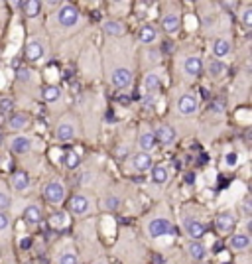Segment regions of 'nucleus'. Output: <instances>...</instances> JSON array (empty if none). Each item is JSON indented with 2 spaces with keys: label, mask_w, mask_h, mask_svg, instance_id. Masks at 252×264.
<instances>
[{
  "label": "nucleus",
  "mask_w": 252,
  "mask_h": 264,
  "mask_svg": "<svg viewBox=\"0 0 252 264\" xmlns=\"http://www.w3.org/2000/svg\"><path fill=\"white\" fill-rule=\"evenodd\" d=\"M56 20H58V24H60L62 28H73V26L79 24L81 12H79V8L73 6V4H60V10H58V14H56Z\"/></svg>",
  "instance_id": "1"
},
{
  "label": "nucleus",
  "mask_w": 252,
  "mask_h": 264,
  "mask_svg": "<svg viewBox=\"0 0 252 264\" xmlns=\"http://www.w3.org/2000/svg\"><path fill=\"white\" fill-rule=\"evenodd\" d=\"M44 196H46V199L52 205H60V203H63L65 196H67V188H65V184L60 182V180H52L50 184H46Z\"/></svg>",
  "instance_id": "2"
},
{
  "label": "nucleus",
  "mask_w": 252,
  "mask_h": 264,
  "mask_svg": "<svg viewBox=\"0 0 252 264\" xmlns=\"http://www.w3.org/2000/svg\"><path fill=\"white\" fill-rule=\"evenodd\" d=\"M24 58L30 62V64H38L46 58V46L40 38H32L28 40L26 48H24Z\"/></svg>",
  "instance_id": "3"
},
{
  "label": "nucleus",
  "mask_w": 252,
  "mask_h": 264,
  "mask_svg": "<svg viewBox=\"0 0 252 264\" xmlns=\"http://www.w3.org/2000/svg\"><path fill=\"white\" fill-rule=\"evenodd\" d=\"M148 236L150 238H162V236H166V234H172L174 232V227H172V223L166 219V217H156V219H152L150 223H148Z\"/></svg>",
  "instance_id": "4"
},
{
  "label": "nucleus",
  "mask_w": 252,
  "mask_h": 264,
  "mask_svg": "<svg viewBox=\"0 0 252 264\" xmlns=\"http://www.w3.org/2000/svg\"><path fill=\"white\" fill-rule=\"evenodd\" d=\"M199 110V100L193 93H184L180 99H178V112L184 114V116H193L197 114Z\"/></svg>",
  "instance_id": "5"
},
{
  "label": "nucleus",
  "mask_w": 252,
  "mask_h": 264,
  "mask_svg": "<svg viewBox=\"0 0 252 264\" xmlns=\"http://www.w3.org/2000/svg\"><path fill=\"white\" fill-rule=\"evenodd\" d=\"M132 81H134V75H132V71L126 69V67H116V69L112 71V75H110V83H112L116 89H128V87L132 85Z\"/></svg>",
  "instance_id": "6"
},
{
  "label": "nucleus",
  "mask_w": 252,
  "mask_h": 264,
  "mask_svg": "<svg viewBox=\"0 0 252 264\" xmlns=\"http://www.w3.org/2000/svg\"><path fill=\"white\" fill-rule=\"evenodd\" d=\"M250 236L246 232H234L228 236V248L232 252H246L250 248Z\"/></svg>",
  "instance_id": "7"
},
{
  "label": "nucleus",
  "mask_w": 252,
  "mask_h": 264,
  "mask_svg": "<svg viewBox=\"0 0 252 264\" xmlns=\"http://www.w3.org/2000/svg\"><path fill=\"white\" fill-rule=\"evenodd\" d=\"M234 225H236V219H234V215L230 211H222L215 219V227H217L219 234H230V231L234 229Z\"/></svg>",
  "instance_id": "8"
},
{
  "label": "nucleus",
  "mask_w": 252,
  "mask_h": 264,
  "mask_svg": "<svg viewBox=\"0 0 252 264\" xmlns=\"http://www.w3.org/2000/svg\"><path fill=\"white\" fill-rule=\"evenodd\" d=\"M184 229H186V234H188L191 240H201L205 236V232H207V227L201 221L193 219V217L184 221Z\"/></svg>",
  "instance_id": "9"
},
{
  "label": "nucleus",
  "mask_w": 252,
  "mask_h": 264,
  "mask_svg": "<svg viewBox=\"0 0 252 264\" xmlns=\"http://www.w3.org/2000/svg\"><path fill=\"white\" fill-rule=\"evenodd\" d=\"M89 209H91V201H89L87 196L77 194V196H73V198L69 199V211L73 215H85Z\"/></svg>",
  "instance_id": "10"
},
{
  "label": "nucleus",
  "mask_w": 252,
  "mask_h": 264,
  "mask_svg": "<svg viewBox=\"0 0 252 264\" xmlns=\"http://www.w3.org/2000/svg\"><path fill=\"white\" fill-rule=\"evenodd\" d=\"M162 28L166 34H178L182 28V16L178 12H168L162 18Z\"/></svg>",
  "instance_id": "11"
},
{
  "label": "nucleus",
  "mask_w": 252,
  "mask_h": 264,
  "mask_svg": "<svg viewBox=\"0 0 252 264\" xmlns=\"http://www.w3.org/2000/svg\"><path fill=\"white\" fill-rule=\"evenodd\" d=\"M184 73L189 77H199L203 73V60L199 56H188L184 60Z\"/></svg>",
  "instance_id": "12"
},
{
  "label": "nucleus",
  "mask_w": 252,
  "mask_h": 264,
  "mask_svg": "<svg viewBox=\"0 0 252 264\" xmlns=\"http://www.w3.org/2000/svg\"><path fill=\"white\" fill-rule=\"evenodd\" d=\"M154 138H156V142L164 144V146H172L176 142V130L170 124H160L154 132Z\"/></svg>",
  "instance_id": "13"
},
{
  "label": "nucleus",
  "mask_w": 252,
  "mask_h": 264,
  "mask_svg": "<svg viewBox=\"0 0 252 264\" xmlns=\"http://www.w3.org/2000/svg\"><path fill=\"white\" fill-rule=\"evenodd\" d=\"M10 150H12L14 154H18V156L28 154L32 150V140L28 136H24V134L12 136V140H10Z\"/></svg>",
  "instance_id": "14"
},
{
  "label": "nucleus",
  "mask_w": 252,
  "mask_h": 264,
  "mask_svg": "<svg viewBox=\"0 0 252 264\" xmlns=\"http://www.w3.org/2000/svg\"><path fill=\"white\" fill-rule=\"evenodd\" d=\"M144 89H146V95L156 97L158 91L162 89V77H160L158 71H150V73L144 77Z\"/></svg>",
  "instance_id": "15"
},
{
  "label": "nucleus",
  "mask_w": 252,
  "mask_h": 264,
  "mask_svg": "<svg viewBox=\"0 0 252 264\" xmlns=\"http://www.w3.org/2000/svg\"><path fill=\"white\" fill-rule=\"evenodd\" d=\"M10 184H12V188L16 190V192H26L28 188H30V176L26 174V172H22V170H16V172H12V176H10Z\"/></svg>",
  "instance_id": "16"
},
{
  "label": "nucleus",
  "mask_w": 252,
  "mask_h": 264,
  "mask_svg": "<svg viewBox=\"0 0 252 264\" xmlns=\"http://www.w3.org/2000/svg\"><path fill=\"white\" fill-rule=\"evenodd\" d=\"M28 124H30V118H28L26 112H12V114L8 116V128H10V130L20 132V130H24Z\"/></svg>",
  "instance_id": "17"
},
{
  "label": "nucleus",
  "mask_w": 252,
  "mask_h": 264,
  "mask_svg": "<svg viewBox=\"0 0 252 264\" xmlns=\"http://www.w3.org/2000/svg\"><path fill=\"white\" fill-rule=\"evenodd\" d=\"M152 166H154V160H152L150 154H146V152L134 154V158H132V168H134L136 172H148V170H152Z\"/></svg>",
  "instance_id": "18"
},
{
  "label": "nucleus",
  "mask_w": 252,
  "mask_h": 264,
  "mask_svg": "<svg viewBox=\"0 0 252 264\" xmlns=\"http://www.w3.org/2000/svg\"><path fill=\"white\" fill-rule=\"evenodd\" d=\"M56 136H58V140H62V142H69V140H73V138L77 136L75 124H73V122H67V120L60 122V124H58V128H56Z\"/></svg>",
  "instance_id": "19"
},
{
  "label": "nucleus",
  "mask_w": 252,
  "mask_h": 264,
  "mask_svg": "<svg viewBox=\"0 0 252 264\" xmlns=\"http://www.w3.org/2000/svg\"><path fill=\"white\" fill-rule=\"evenodd\" d=\"M188 252L193 260H205V256L209 254L207 246L201 240H189L188 242Z\"/></svg>",
  "instance_id": "20"
},
{
  "label": "nucleus",
  "mask_w": 252,
  "mask_h": 264,
  "mask_svg": "<svg viewBox=\"0 0 252 264\" xmlns=\"http://www.w3.org/2000/svg\"><path fill=\"white\" fill-rule=\"evenodd\" d=\"M211 52H213L215 60L226 58V56L230 54V42H228L226 38H217V40L213 42V46H211Z\"/></svg>",
  "instance_id": "21"
},
{
  "label": "nucleus",
  "mask_w": 252,
  "mask_h": 264,
  "mask_svg": "<svg viewBox=\"0 0 252 264\" xmlns=\"http://www.w3.org/2000/svg\"><path fill=\"white\" fill-rule=\"evenodd\" d=\"M226 71H228V67L222 60H211L207 64V73L211 79H222L226 75Z\"/></svg>",
  "instance_id": "22"
},
{
  "label": "nucleus",
  "mask_w": 252,
  "mask_h": 264,
  "mask_svg": "<svg viewBox=\"0 0 252 264\" xmlns=\"http://www.w3.org/2000/svg\"><path fill=\"white\" fill-rule=\"evenodd\" d=\"M156 38H158V32L152 24H144V26H140V30H138V40H140L142 44L150 46V44L156 42Z\"/></svg>",
  "instance_id": "23"
},
{
  "label": "nucleus",
  "mask_w": 252,
  "mask_h": 264,
  "mask_svg": "<svg viewBox=\"0 0 252 264\" xmlns=\"http://www.w3.org/2000/svg\"><path fill=\"white\" fill-rule=\"evenodd\" d=\"M42 219H44V215H42V209H40L38 205H28V207H26V211H24V221H26L28 225H38Z\"/></svg>",
  "instance_id": "24"
},
{
  "label": "nucleus",
  "mask_w": 252,
  "mask_h": 264,
  "mask_svg": "<svg viewBox=\"0 0 252 264\" xmlns=\"http://www.w3.org/2000/svg\"><path fill=\"white\" fill-rule=\"evenodd\" d=\"M138 144H140V152H150L154 146H156V138H154V132H142L140 138H138Z\"/></svg>",
  "instance_id": "25"
},
{
  "label": "nucleus",
  "mask_w": 252,
  "mask_h": 264,
  "mask_svg": "<svg viewBox=\"0 0 252 264\" xmlns=\"http://www.w3.org/2000/svg\"><path fill=\"white\" fill-rule=\"evenodd\" d=\"M22 10H24V14L28 18H38L42 14V2H38V0H26V2H22Z\"/></svg>",
  "instance_id": "26"
},
{
  "label": "nucleus",
  "mask_w": 252,
  "mask_h": 264,
  "mask_svg": "<svg viewBox=\"0 0 252 264\" xmlns=\"http://www.w3.org/2000/svg\"><path fill=\"white\" fill-rule=\"evenodd\" d=\"M150 172H152V182H154L156 186H164V184L168 182V178H170L166 166H152Z\"/></svg>",
  "instance_id": "27"
},
{
  "label": "nucleus",
  "mask_w": 252,
  "mask_h": 264,
  "mask_svg": "<svg viewBox=\"0 0 252 264\" xmlns=\"http://www.w3.org/2000/svg\"><path fill=\"white\" fill-rule=\"evenodd\" d=\"M60 97H62V91L58 85H46L42 89V99L46 102H56V100H60Z\"/></svg>",
  "instance_id": "28"
},
{
  "label": "nucleus",
  "mask_w": 252,
  "mask_h": 264,
  "mask_svg": "<svg viewBox=\"0 0 252 264\" xmlns=\"http://www.w3.org/2000/svg\"><path fill=\"white\" fill-rule=\"evenodd\" d=\"M102 30L108 34V36L118 38V36H122V34H124V26H122L120 22H116V20H106V22L102 24Z\"/></svg>",
  "instance_id": "29"
},
{
  "label": "nucleus",
  "mask_w": 252,
  "mask_h": 264,
  "mask_svg": "<svg viewBox=\"0 0 252 264\" xmlns=\"http://www.w3.org/2000/svg\"><path fill=\"white\" fill-rule=\"evenodd\" d=\"M63 166L69 168V170H75V168L79 166V152H77V150L65 152V156H63Z\"/></svg>",
  "instance_id": "30"
},
{
  "label": "nucleus",
  "mask_w": 252,
  "mask_h": 264,
  "mask_svg": "<svg viewBox=\"0 0 252 264\" xmlns=\"http://www.w3.org/2000/svg\"><path fill=\"white\" fill-rule=\"evenodd\" d=\"M12 110H14V100L10 97L0 99V118H4L6 114H12Z\"/></svg>",
  "instance_id": "31"
},
{
  "label": "nucleus",
  "mask_w": 252,
  "mask_h": 264,
  "mask_svg": "<svg viewBox=\"0 0 252 264\" xmlns=\"http://www.w3.org/2000/svg\"><path fill=\"white\" fill-rule=\"evenodd\" d=\"M240 22L244 28H252V6L246 4L242 10H240Z\"/></svg>",
  "instance_id": "32"
},
{
  "label": "nucleus",
  "mask_w": 252,
  "mask_h": 264,
  "mask_svg": "<svg viewBox=\"0 0 252 264\" xmlns=\"http://www.w3.org/2000/svg\"><path fill=\"white\" fill-rule=\"evenodd\" d=\"M118 205H120V199L116 198V196H108V198L102 201V207H104L106 211H116Z\"/></svg>",
  "instance_id": "33"
},
{
  "label": "nucleus",
  "mask_w": 252,
  "mask_h": 264,
  "mask_svg": "<svg viewBox=\"0 0 252 264\" xmlns=\"http://www.w3.org/2000/svg\"><path fill=\"white\" fill-rule=\"evenodd\" d=\"M58 264H79V256H77L75 252L67 250V252H63L62 256H60Z\"/></svg>",
  "instance_id": "34"
},
{
  "label": "nucleus",
  "mask_w": 252,
  "mask_h": 264,
  "mask_svg": "<svg viewBox=\"0 0 252 264\" xmlns=\"http://www.w3.org/2000/svg\"><path fill=\"white\" fill-rule=\"evenodd\" d=\"M50 223H52L54 227H65V225L69 223V219H67V215H65V213H56V215H52Z\"/></svg>",
  "instance_id": "35"
},
{
  "label": "nucleus",
  "mask_w": 252,
  "mask_h": 264,
  "mask_svg": "<svg viewBox=\"0 0 252 264\" xmlns=\"http://www.w3.org/2000/svg\"><path fill=\"white\" fill-rule=\"evenodd\" d=\"M224 164L228 166V168H234V166L238 164V154L236 152H226L224 154Z\"/></svg>",
  "instance_id": "36"
},
{
  "label": "nucleus",
  "mask_w": 252,
  "mask_h": 264,
  "mask_svg": "<svg viewBox=\"0 0 252 264\" xmlns=\"http://www.w3.org/2000/svg\"><path fill=\"white\" fill-rule=\"evenodd\" d=\"M10 205H12V199H10V196H8L6 192H2V190H0V211H6Z\"/></svg>",
  "instance_id": "37"
},
{
  "label": "nucleus",
  "mask_w": 252,
  "mask_h": 264,
  "mask_svg": "<svg viewBox=\"0 0 252 264\" xmlns=\"http://www.w3.org/2000/svg\"><path fill=\"white\" fill-rule=\"evenodd\" d=\"M8 227H10V217L6 211H0V232L6 231Z\"/></svg>",
  "instance_id": "38"
},
{
  "label": "nucleus",
  "mask_w": 252,
  "mask_h": 264,
  "mask_svg": "<svg viewBox=\"0 0 252 264\" xmlns=\"http://www.w3.org/2000/svg\"><path fill=\"white\" fill-rule=\"evenodd\" d=\"M240 209H242V215H244L246 219H250V215H252V205H250V199H244V201L240 203Z\"/></svg>",
  "instance_id": "39"
},
{
  "label": "nucleus",
  "mask_w": 252,
  "mask_h": 264,
  "mask_svg": "<svg viewBox=\"0 0 252 264\" xmlns=\"http://www.w3.org/2000/svg\"><path fill=\"white\" fill-rule=\"evenodd\" d=\"M16 79H20V81H30L32 79V73L26 69V67H22V69H18V73H16Z\"/></svg>",
  "instance_id": "40"
},
{
  "label": "nucleus",
  "mask_w": 252,
  "mask_h": 264,
  "mask_svg": "<svg viewBox=\"0 0 252 264\" xmlns=\"http://www.w3.org/2000/svg\"><path fill=\"white\" fill-rule=\"evenodd\" d=\"M211 110H215V112H222V110H224V106H222V102L215 100V102H211Z\"/></svg>",
  "instance_id": "41"
},
{
  "label": "nucleus",
  "mask_w": 252,
  "mask_h": 264,
  "mask_svg": "<svg viewBox=\"0 0 252 264\" xmlns=\"http://www.w3.org/2000/svg\"><path fill=\"white\" fill-rule=\"evenodd\" d=\"M220 6H224V8H234L236 2H220Z\"/></svg>",
  "instance_id": "42"
},
{
  "label": "nucleus",
  "mask_w": 252,
  "mask_h": 264,
  "mask_svg": "<svg viewBox=\"0 0 252 264\" xmlns=\"http://www.w3.org/2000/svg\"><path fill=\"white\" fill-rule=\"evenodd\" d=\"M22 248H30V238H24L22 240Z\"/></svg>",
  "instance_id": "43"
},
{
  "label": "nucleus",
  "mask_w": 252,
  "mask_h": 264,
  "mask_svg": "<svg viewBox=\"0 0 252 264\" xmlns=\"http://www.w3.org/2000/svg\"><path fill=\"white\" fill-rule=\"evenodd\" d=\"M93 264H108L106 260H96V262H93Z\"/></svg>",
  "instance_id": "44"
}]
</instances>
